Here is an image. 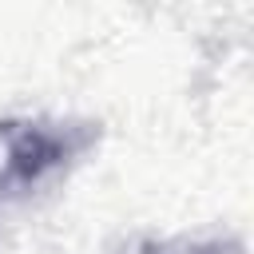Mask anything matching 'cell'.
I'll list each match as a JSON object with an SVG mask.
<instances>
[{
  "label": "cell",
  "mask_w": 254,
  "mask_h": 254,
  "mask_svg": "<svg viewBox=\"0 0 254 254\" xmlns=\"http://www.w3.org/2000/svg\"><path fill=\"white\" fill-rule=\"evenodd\" d=\"M99 135L103 131L95 119H71V115L0 119V206L79 167L99 147Z\"/></svg>",
  "instance_id": "6da1fadb"
},
{
  "label": "cell",
  "mask_w": 254,
  "mask_h": 254,
  "mask_svg": "<svg viewBox=\"0 0 254 254\" xmlns=\"http://www.w3.org/2000/svg\"><path fill=\"white\" fill-rule=\"evenodd\" d=\"M131 254H246L242 238H143Z\"/></svg>",
  "instance_id": "7a4b0ae2"
}]
</instances>
